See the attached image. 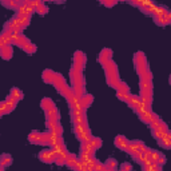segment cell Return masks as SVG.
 Returning a JSON list of instances; mask_svg holds the SVG:
<instances>
[{
    "mask_svg": "<svg viewBox=\"0 0 171 171\" xmlns=\"http://www.w3.org/2000/svg\"><path fill=\"white\" fill-rule=\"evenodd\" d=\"M34 12H36L34 8H31V7H27V6H20L19 7V10H18V12L16 15L18 16H30L31 18V15H32Z\"/></svg>",
    "mask_w": 171,
    "mask_h": 171,
    "instance_id": "cell-1",
    "label": "cell"
},
{
    "mask_svg": "<svg viewBox=\"0 0 171 171\" xmlns=\"http://www.w3.org/2000/svg\"><path fill=\"white\" fill-rule=\"evenodd\" d=\"M35 11H36V12H38V14H40V15H46V14H47V12H48V7H47V6H46V4H44V3H42V4H40V6H39V7H38V8H36V10H35Z\"/></svg>",
    "mask_w": 171,
    "mask_h": 171,
    "instance_id": "cell-2",
    "label": "cell"
},
{
    "mask_svg": "<svg viewBox=\"0 0 171 171\" xmlns=\"http://www.w3.org/2000/svg\"><path fill=\"white\" fill-rule=\"evenodd\" d=\"M2 51H3V58H4V59H8L10 56H12V50L10 47H7V46L2 48Z\"/></svg>",
    "mask_w": 171,
    "mask_h": 171,
    "instance_id": "cell-3",
    "label": "cell"
},
{
    "mask_svg": "<svg viewBox=\"0 0 171 171\" xmlns=\"http://www.w3.org/2000/svg\"><path fill=\"white\" fill-rule=\"evenodd\" d=\"M115 144H116V146H119V147H124V146L127 144V140H126V139H124L123 136H119V138H116Z\"/></svg>",
    "mask_w": 171,
    "mask_h": 171,
    "instance_id": "cell-4",
    "label": "cell"
},
{
    "mask_svg": "<svg viewBox=\"0 0 171 171\" xmlns=\"http://www.w3.org/2000/svg\"><path fill=\"white\" fill-rule=\"evenodd\" d=\"M11 162H12L11 156H8V155H3V158H2V166H3V167L11 164Z\"/></svg>",
    "mask_w": 171,
    "mask_h": 171,
    "instance_id": "cell-5",
    "label": "cell"
},
{
    "mask_svg": "<svg viewBox=\"0 0 171 171\" xmlns=\"http://www.w3.org/2000/svg\"><path fill=\"white\" fill-rule=\"evenodd\" d=\"M12 98L15 99V100H18V99H22L23 98V94H22V92L20 91H19V90H16V88H14V90H12Z\"/></svg>",
    "mask_w": 171,
    "mask_h": 171,
    "instance_id": "cell-6",
    "label": "cell"
},
{
    "mask_svg": "<svg viewBox=\"0 0 171 171\" xmlns=\"http://www.w3.org/2000/svg\"><path fill=\"white\" fill-rule=\"evenodd\" d=\"M23 48H24L27 52H34L35 50H36V48H35L32 44H30V43H27V44H26V46H24V47H23Z\"/></svg>",
    "mask_w": 171,
    "mask_h": 171,
    "instance_id": "cell-7",
    "label": "cell"
},
{
    "mask_svg": "<svg viewBox=\"0 0 171 171\" xmlns=\"http://www.w3.org/2000/svg\"><path fill=\"white\" fill-rule=\"evenodd\" d=\"M66 163H67V164H68L70 167H74V166L76 164V160H75L74 158H68L67 160H66Z\"/></svg>",
    "mask_w": 171,
    "mask_h": 171,
    "instance_id": "cell-8",
    "label": "cell"
},
{
    "mask_svg": "<svg viewBox=\"0 0 171 171\" xmlns=\"http://www.w3.org/2000/svg\"><path fill=\"white\" fill-rule=\"evenodd\" d=\"M102 4L106 6V7H108V8H111V7H114V6L116 4V2H102Z\"/></svg>",
    "mask_w": 171,
    "mask_h": 171,
    "instance_id": "cell-9",
    "label": "cell"
},
{
    "mask_svg": "<svg viewBox=\"0 0 171 171\" xmlns=\"http://www.w3.org/2000/svg\"><path fill=\"white\" fill-rule=\"evenodd\" d=\"M130 170H131V166L128 164V163H124L122 166V171H130Z\"/></svg>",
    "mask_w": 171,
    "mask_h": 171,
    "instance_id": "cell-10",
    "label": "cell"
},
{
    "mask_svg": "<svg viewBox=\"0 0 171 171\" xmlns=\"http://www.w3.org/2000/svg\"><path fill=\"white\" fill-rule=\"evenodd\" d=\"M115 164H116V163H115V160H114V159H110V160L107 162V166H108V167H111V168H114V167H115Z\"/></svg>",
    "mask_w": 171,
    "mask_h": 171,
    "instance_id": "cell-11",
    "label": "cell"
},
{
    "mask_svg": "<svg viewBox=\"0 0 171 171\" xmlns=\"http://www.w3.org/2000/svg\"><path fill=\"white\" fill-rule=\"evenodd\" d=\"M100 144H102V142H100L99 139H95V140H92V146H94V147H100Z\"/></svg>",
    "mask_w": 171,
    "mask_h": 171,
    "instance_id": "cell-12",
    "label": "cell"
},
{
    "mask_svg": "<svg viewBox=\"0 0 171 171\" xmlns=\"http://www.w3.org/2000/svg\"><path fill=\"white\" fill-rule=\"evenodd\" d=\"M170 82H171V78H170Z\"/></svg>",
    "mask_w": 171,
    "mask_h": 171,
    "instance_id": "cell-13",
    "label": "cell"
}]
</instances>
